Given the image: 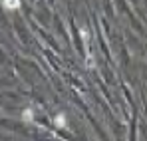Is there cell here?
Masks as SVG:
<instances>
[{"label":"cell","instance_id":"1","mask_svg":"<svg viewBox=\"0 0 147 141\" xmlns=\"http://www.w3.org/2000/svg\"><path fill=\"white\" fill-rule=\"evenodd\" d=\"M4 8H8V10H18V8H20V0H4Z\"/></svg>","mask_w":147,"mask_h":141},{"label":"cell","instance_id":"2","mask_svg":"<svg viewBox=\"0 0 147 141\" xmlns=\"http://www.w3.org/2000/svg\"><path fill=\"white\" fill-rule=\"evenodd\" d=\"M56 125H58V127H64V125H66V117H64V115H58V117H56Z\"/></svg>","mask_w":147,"mask_h":141}]
</instances>
